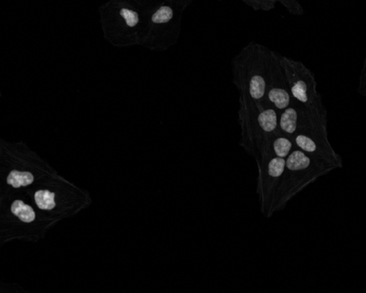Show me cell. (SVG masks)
<instances>
[{
	"instance_id": "10",
	"label": "cell",
	"mask_w": 366,
	"mask_h": 293,
	"mask_svg": "<svg viewBox=\"0 0 366 293\" xmlns=\"http://www.w3.org/2000/svg\"><path fill=\"white\" fill-rule=\"evenodd\" d=\"M34 181L33 175L29 172H19L13 170L8 178V184L15 188L27 186Z\"/></svg>"
},
{
	"instance_id": "13",
	"label": "cell",
	"mask_w": 366,
	"mask_h": 293,
	"mask_svg": "<svg viewBox=\"0 0 366 293\" xmlns=\"http://www.w3.org/2000/svg\"><path fill=\"white\" fill-rule=\"evenodd\" d=\"M277 3H281L291 14L293 15H302L304 9L301 6L299 0H276Z\"/></svg>"
},
{
	"instance_id": "14",
	"label": "cell",
	"mask_w": 366,
	"mask_h": 293,
	"mask_svg": "<svg viewBox=\"0 0 366 293\" xmlns=\"http://www.w3.org/2000/svg\"><path fill=\"white\" fill-rule=\"evenodd\" d=\"M357 92L360 96L363 97H366V49H365V59L363 63L360 75L359 78Z\"/></svg>"
},
{
	"instance_id": "5",
	"label": "cell",
	"mask_w": 366,
	"mask_h": 293,
	"mask_svg": "<svg viewBox=\"0 0 366 293\" xmlns=\"http://www.w3.org/2000/svg\"><path fill=\"white\" fill-rule=\"evenodd\" d=\"M256 118L264 136L269 137L273 132H275L278 127V117L274 109L257 105Z\"/></svg>"
},
{
	"instance_id": "15",
	"label": "cell",
	"mask_w": 366,
	"mask_h": 293,
	"mask_svg": "<svg viewBox=\"0 0 366 293\" xmlns=\"http://www.w3.org/2000/svg\"><path fill=\"white\" fill-rule=\"evenodd\" d=\"M185 1L190 3L192 1V0H185Z\"/></svg>"
},
{
	"instance_id": "4",
	"label": "cell",
	"mask_w": 366,
	"mask_h": 293,
	"mask_svg": "<svg viewBox=\"0 0 366 293\" xmlns=\"http://www.w3.org/2000/svg\"><path fill=\"white\" fill-rule=\"evenodd\" d=\"M304 107L298 105V107H289L283 112L280 118V129L286 136L292 139L296 133L300 120L301 112Z\"/></svg>"
},
{
	"instance_id": "3",
	"label": "cell",
	"mask_w": 366,
	"mask_h": 293,
	"mask_svg": "<svg viewBox=\"0 0 366 293\" xmlns=\"http://www.w3.org/2000/svg\"><path fill=\"white\" fill-rule=\"evenodd\" d=\"M290 94L295 103L304 107H311L320 95L314 74L300 61L279 57Z\"/></svg>"
},
{
	"instance_id": "7",
	"label": "cell",
	"mask_w": 366,
	"mask_h": 293,
	"mask_svg": "<svg viewBox=\"0 0 366 293\" xmlns=\"http://www.w3.org/2000/svg\"><path fill=\"white\" fill-rule=\"evenodd\" d=\"M311 155L301 150H295L289 154L286 169L290 172H298L308 169L312 162Z\"/></svg>"
},
{
	"instance_id": "6",
	"label": "cell",
	"mask_w": 366,
	"mask_h": 293,
	"mask_svg": "<svg viewBox=\"0 0 366 293\" xmlns=\"http://www.w3.org/2000/svg\"><path fill=\"white\" fill-rule=\"evenodd\" d=\"M267 97L269 102L279 110H284L289 107L293 99L287 82L271 87L267 93Z\"/></svg>"
},
{
	"instance_id": "11",
	"label": "cell",
	"mask_w": 366,
	"mask_h": 293,
	"mask_svg": "<svg viewBox=\"0 0 366 293\" xmlns=\"http://www.w3.org/2000/svg\"><path fill=\"white\" fill-rule=\"evenodd\" d=\"M55 193L48 190H39L35 195L37 206L42 210H52L55 207Z\"/></svg>"
},
{
	"instance_id": "9",
	"label": "cell",
	"mask_w": 366,
	"mask_h": 293,
	"mask_svg": "<svg viewBox=\"0 0 366 293\" xmlns=\"http://www.w3.org/2000/svg\"><path fill=\"white\" fill-rule=\"evenodd\" d=\"M12 213L17 216L21 221L31 222L35 219L33 209L21 200H15L11 207Z\"/></svg>"
},
{
	"instance_id": "8",
	"label": "cell",
	"mask_w": 366,
	"mask_h": 293,
	"mask_svg": "<svg viewBox=\"0 0 366 293\" xmlns=\"http://www.w3.org/2000/svg\"><path fill=\"white\" fill-rule=\"evenodd\" d=\"M271 145L275 154L283 159L289 155L293 148V142L288 136H285V134L284 136H277L273 142L271 141Z\"/></svg>"
},
{
	"instance_id": "2",
	"label": "cell",
	"mask_w": 366,
	"mask_h": 293,
	"mask_svg": "<svg viewBox=\"0 0 366 293\" xmlns=\"http://www.w3.org/2000/svg\"><path fill=\"white\" fill-rule=\"evenodd\" d=\"M247 50V54L244 53L246 59L238 60L235 82L241 89L242 96L260 103L267 92L266 71L268 57L266 50L255 44Z\"/></svg>"
},
{
	"instance_id": "12",
	"label": "cell",
	"mask_w": 366,
	"mask_h": 293,
	"mask_svg": "<svg viewBox=\"0 0 366 293\" xmlns=\"http://www.w3.org/2000/svg\"><path fill=\"white\" fill-rule=\"evenodd\" d=\"M241 1L255 10L264 11L273 10L277 3L276 0H241Z\"/></svg>"
},
{
	"instance_id": "1",
	"label": "cell",
	"mask_w": 366,
	"mask_h": 293,
	"mask_svg": "<svg viewBox=\"0 0 366 293\" xmlns=\"http://www.w3.org/2000/svg\"><path fill=\"white\" fill-rule=\"evenodd\" d=\"M295 145L307 154L324 161H336L328 139L327 109L320 95L309 107H304L298 130L292 138Z\"/></svg>"
}]
</instances>
